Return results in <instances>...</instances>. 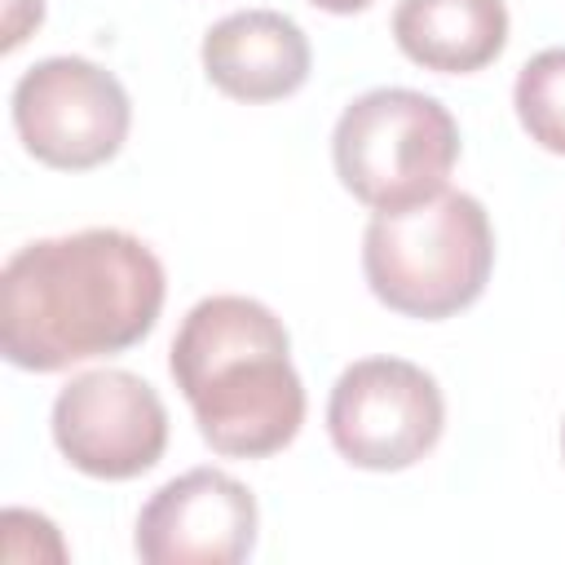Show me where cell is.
I'll list each match as a JSON object with an SVG mask.
<instances>
[{"label":"cell","mask_w":565,"mask_h":565,"mask_svg":"<svg viewBox=\"0 0 565 565\" xmlns=\"http://www.w3.org/2000/svg\"><path fill=\"white\" fill-rule=\"evenodd\" d=\"M4 35H0V49L13 53L40 22H44V0H4Z\"/></svg>","instance_id":"obj_12"},{"label":"cell","mask_w":565,"mask_h":565,"mask_svg":"<svg viewBox=\"0 0 565 565\" xmlns=\"http://www.w3.org/2000/svg\"><path fill=\"white\" fill-rule=\"evenodd\" d=\"M53 446L93 481H132L168 450V406L132 371L102 366L75 375L53 397Z\"/></svg>","instance_id":"obj_7"},{"label":"cell","mask_w":565,"mask_h":565,"mask_svg":"<svg viewBox=\"0 0 565 565\" xmlns=\"http://www.w3.org/2000/svg\"><path fill=\"white\" fill-rule=\"evenodd\" d=\"M494 269V225L477 194L441 190L402 212H375L362 234L371 296L419 322L477 305Z\"/></svg>","instance_id":"obj_3"},{"label":"cell","mask_w":565,"mask_h":565,"mask_svg":"<svg viewBox=\"0 0 565 565\" xmlns=\"http://www.w3.org/2000/svg\"><path fill=\"white\" fill-rule=\"evenodd\" d=\"M260 508L221 468H190L163 481L137 516L132 547L146 565H238L252 556Z\"/></svg>","instance_id":"obj_8"},{"label":"cell","mask_w":565,"mask_h":565,"mask_svg":"<svg viewBox=\"0 0 565 565\" xmlns=\"http://www.w3.org/2000/svg\"><path fill=\"white\" fill-rule=\"evenodd\" d=\"M397 49L437 75H472L490 66L508 44L503 0H397Z\"/></svg>","instance_id":"obj_10"},{"label":"cell","mask_w":565,"mask_h":565,"mask_svg":"<svg viewBox=\"0 0 565 565\" xmlns=\"http://www.w3.org/2000/svg\"><path fill=\"white\" fill-rule=\"evenodd\" d=\"M199 57L207 84L247 106L300 93L313 66L309 35L278 9H238L212 22Z\"/></svg>","instance_id":"obj_9"},{"label":"cell","mask_w":565,"mask_h":565,"mask_svg":"<svg viewBox=\"0 0 565 565\" xmlns=\"http://www.w3.org/2000/svg\"><path fill=\"white\" fill-rule=\"evenodd\" d=\"M163 296V260L128 230L35 238L0 269V353L35 375L115 358L154 331Z\"/></svg>","instance_id":"obj_1"},{"label":"cell","mask_w":565,"mask_h":565,"mask_svg":"<svg viewBox=\"0 0 565 565\" xmlns=\"http://www.w3.org/2000/svg\"><path fill=\"white\" fill-rule=\"evenodd\" d=\"M512 106L534 146L565 154V49H543L516 71Z\"/></svg>","instance_id":"obj_11"},{"label":"cell","mask_w":565,"mask_h":565,"mask_svg":"<svg viewBox=\"0 0 565 565\" xmlns=\"http://www.w3.org/2000/svg\"><path fill=\"white\" fill-rule=\"evenodd\" d=\"M331 163L358 203L402 212L446 190L459 163V124L419 88H371L340 110Z\"/></svg>","instance_id":"obj_4"},{"label":"cell","mask_w":565,"mask_h":565,"mask_svg":"<svg viewBox=\"0 0 565 565\" xmlns=\"http://www.w3.org/2000/svg\"><path fill=\"white\" fill-rule=\"evenodd\" d=\"M446 428L437 380L406 358H358L327 397V437L362 472L415 468Z\"/></svg>","instance_id":"obj_6"},{"label":"cell","mask_w":565,"mask_h":565,"mask_svg":"<svg viewBox=\"0 0 565 565\" xmlns=\"http://www.w3.org/2000/svg\"><path fill=\"white\" fill-rule=\"evenodd\" d=\"M9 106L22 150L57 172H88L110 163L132 128L128 88L106 66L75 53L26 66Z\"/></svg>","instance_id":"obj_5"},{"label":"cell","mask_w":565,"mask_h":565,"mask_svg":"<svg viewBox=\"0 0 565 565\" xmlns=\"http://www.w3.org/2000/svg\"><path fill=\"white\" fill-rule=\"evenodd\" d=\"M168 371L199 437L225 459H269L305 424V384L282 318L252 296H203L177 327Z\"/></svg>","instance_id":"obj_2"},{"label":"cell","mask_w":565,"mask_h":565,"mask_svg":"<svg viewBox=\"0 0 565 565\" xmlns=\"http://www.w3.org/2000/svg\"><path fill=\"white\" fill-rule=\"evenodd\" d=\"M313 9H327V13H362L371 0H309Z\"/></svg>","instance_id":"obj_13"},{"label":"cell","mask_w":565,"mask_h":565,"mask_svg":"<svg viewBox=\"0 0 565 565\" xmlns=\"http://www.w3.org/2000/svg\"><path fill=\"white\" fill-rule=\"evenodd\" d=\"M561 459H565V419H561Z\"/></svg>","instance_id":"obj_14"}]
</instances>
